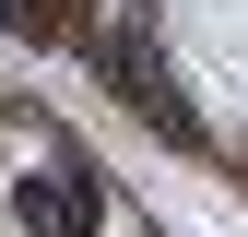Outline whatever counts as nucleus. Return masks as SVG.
<instances>
[{"label":"nucleus","mask_w":248,"mask_h":237,"mask_svg":"<svg viewBox=\"0 0 248 237\" xmlns=\"http://www.w3.org/2000/svg\"><path fill=\"white\" fill-rule=\"evenodd\" d=\"M12 214H24V237H95V166L59 142V154L24 178V202H12Z\"/></svg>","instance_id":"nucleus-1"},{"label":"nucleus","mask_w":248,"mask_h":237,"mask_svg":"<svg viewBox=\"0 0 248 237\" xmlns=\"http://www.w3.org/2000/svg\"><path fill=\"white\" fill-rule=\"evenodd\" d=\"M107 83H118V107H142L166 142H201V118L177 107V83H166V59L142 48V24H118V36H107Z\"/></svg>","instance_id":"nucleus-2"},{"label":"nucleus","mask_w":248,"mask_h":237,"mask_svg":"<svg viewBox=\"0 0 248 237\" xmlns=\"http://www.w3.org/2000/svg\"><path fill=\"white\" fill-rule=\"evenodd\" d=\"M24 12H36V0H0V24H24Z\"/></svg>","instance_id":"nucleus-3"}]
</instances>
